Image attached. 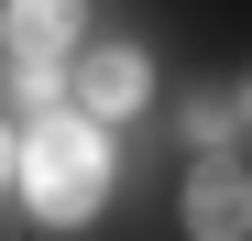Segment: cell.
<instances>
[{"label": "cell", "mask_w": 252, "mask_h": 241, "mask_svg": "<svg viewBox=\"0 0 252 241\" xmlns=\"http://www.w3.org/2000/svg\"><path fill=\"white\" fill-rule=\"evenodd\" d=\"M132 99H143V55L132 44H99L88 66H77V110H88V120H121Z\"/></svg>", "instance_id": "277c9868"}, {"label": "cell", "mask_w": 252, "mask_h": 241, "mask_svg": "<svg viewBox=\"0 0 252 241\" xmlns=\"http://www.w3.org/2000/svg\"><path fill=\"white\" fill-rule=\"evenodd\" d=\"M22 186H33V209H44L55 230L88 219L99 186H110V132H99L88 110H33V132H22Z\"/></svg>", "instance_id": "6da1fadb"}, {"label": "cell", "mask_w": 252, "mask_h": 241, "mask_svg": "<svg viewBox=\"0 0 252 241\" xmlns=\"http://www.w3.org/2000/svg\"><path fill=\"white\" fill-rule=\"evenodd\" d=\"M230 120H241V110H230V99H197V110H187V132H197V143H208V153H220V143H230Z\"/></svg>", "instance_id": "5b68a950"}, {"label": "cell", "mask_w": 252, "mask_h": 241, "mask_svg": "<svg viewBox=\"0 0 252 241\" xmlns=\"http://www.w3.org/2000/svg\"><path fill=\"white\" fill-rule=\"evenodd\" d=\"M0 44H11V66H55L77 44V0H11L0 11Z\"/></svg>", "instance_id": "3957f363"}, {"label": "cell", "mask_w": 252, "mask_h": 241, "mask_svg": "<svg viewBox=\"0 0 252 241\" xmlns=\"http://www.w3.org/2000/svg\"><path fill=\"white\" fill-rule=\"evenodd\" d=\"M22 176V132H0V186H11Z\"/></svg>", "instance_id": "8992f818"}, {"label": "cell", "mask_w": 252, "mask_h": 241, "mask_svg": "<svg viewBox=\"0 0 252 241\" xmlns=\"http://www.w3.org/2000/svg\"><path fill=\"white\" fill-rule=\"evenodd\" d=\"M187 230H197V241H252V176H241V165H197Z\"/></svg>", "instance_id": "7a4b0ae2"}]
</instances>
